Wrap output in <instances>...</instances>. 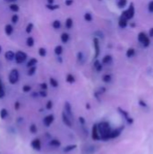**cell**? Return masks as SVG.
Instances as JSON below:
<instances>
[{
    "instance_id": "obj_12",
    "label": "cell",
    "mask_w": 153,
    "mask_h": 154,
    "mask_svg": "<svg viewBox=\"0 0 153 154\" xmlns=\"http://www.w3.org/2000/svg\"><path fill=\"white\" fill-rule=\"evenodd\" d=\"M31 147L33 149L34 151H41V142L40 141V139H33V141H32L31 142Z\"/></svg>"
},
{
    "instance_id": "obj_41",
    "label": "cell",
    "mask_w": 153,
    "mask_h": 154,
    "mask_svg": "<svg viewBox=\"0 0 153 154\" xmlns=\"http://www.w3.org/2000/svg\"><path fill=\"white\" fill-rule=\"evenodd\" d=\"M29 131H30L31 134H37V132H38V129H37V126H36L34 124H31V125H30V127H29Z\"/></svg>"
},
{
    "instance_id": "obj_57",
    "label": "cell",
    "mask_w": 153,
    "mask_h": 154,
    "mask_svg": "<svg viewBox=\"0 0 153 154\" xmlns=\"http://www.w3.org/2000/svg\"><path fill=\"white\" fill-rule=\"evenodd\" d=\"M6 2H9V3H15L17 0H5Z\"/></svg>"
},
{
    "instance_id": "obj_26",
    "label": "cell",
    "mask_w": 153,
    "mask_h": 154,
    "mask_svg": "<svg viewBox=\"0 0 153 154\" xmlns=\"http://www.w3.org/2000/svg\"><path fill=\"white\" fill-rule=\"evenodd\" d=\"M49 145L52 147H60V141L57 139H51L49 142Z\"/></svg>"
},
{
    "instance_id": "obj_32",
    "label": "cell",
    "mask_w": 153,
    "mask_h": 154,
    "mask_svg": "<svg viewBox=\"0 0 153 154\" xmlns=\"http://www.w3.org/2000/svg\"><path fill=\"white\" fill-rule=\"evenodd\" d=\"M102 80L104 83H110L112 81V76H111L110 74H104L102 77Z\"/></svg>"
},
{
    "instance_id": "obj_5",
    "label": "cell",
    "mask_w": 153,
    "mask_h": 154,
    "mask_svg": "<svg viewBox=\"0 0 153 154\" xmlns=\"http://www.w3.org/2000/svg\"><path fill=\"white\" fill-rule=\"evenodd\" d=\"M138 41L141 42V43H142V45H143L145 48L149 47L150 44V38L147 36V34L145 33H143V32H141V33H140L138 34Z\"/></svg>"
},
{
    "instance_id": "obj_35",
    "label": "cell",
    "mask_w": 153,
    "mask_h": 154,
    "mask_svg": "<svg viewBox=\"0 0 153 154\" xmlns=\"http://www.w3.org/2000/svg\"><path fill=\"white\" fill-rule=\"evenodd\" d=\"M37 70V67L36 66H33V67H30L28 68V70H27V75L28 76H33Z\"/></svg>"
},
{
    "instance_id": "obj_61",
    "label": "cell",
    "mask_w": 153,
    "mask_h": 154,
    "mask_svg": "<svg viewBox=\"0 0 153 154\" xmlns=\"http://www.w3.org/2000/svg\"><path fill=\"white\" fill-rule=\"evenodd\" d=\"M1 52H2V46L0 45V54H1Z\"/></svg>"
},
{
    "instance_id": "obj_60",
    "label": "cell",
    "mask_w": 153,
    "mask_h": 154,
    "mask_svg": "<svg viewBox=\"0 0 153 154\" xmlns=\"http://www.w3.org/2000/svg\"><path fill=\"white\" fill-rule=\"evenodd\" d=\"M131 27H135V24L131 23Z\"/></svg>"
},
{
    "instance_id": "obj_37",
    "label": "cell",
    "mask_w": 153,
    "mask_h": 154,
    "mask_svg": "<svg viewBox=\"0 0 153 154\" xmlns=\"http://www.w3.org/2000/svg\"><path fill=\"white\" fill-rule=\"evenodd\" d=\"M84 19H85V21H86V22H87V23L92 22V20H93V16H92L91 13L87 12L85 14H84Z\"/></svg>"
},
{
    "instance_id": "obj_42",
    "label": "cell",
    "mask_w": 153,
    "mask_h": 154,
    "mask_svg": "<svg viewBox=\"0 0 153 154\" xmlns=\"http://www.w3.org/2000/svg\"><path fill=\"white\" fill-rule=\"evenodd\" d=\"M33 23H29L27 24V26H26V28H25V32L27 34H31L32 31H33Z\"/></svg>"
},
{
    "instance_id": "obj_16",
    "label": "cell",
    "mask_w": 153,
    "mask_h": 154,
    "mask_svg": "<svg viewBox=\"0 0 153 154\" xmlns=\"http://www.w3.org/2000/svg\"><path fill=\"white\" fill-rule=\"evenodd\" d=\"M94 68L97 72H101L103 70V64L99 60H95L94 61Z\"/></svg>"
},
{
    "instance_id": "obj_55",
    "label": "cell",
    "mask_w": 153,
    "mask_h": 154,
    "mask_svg": "<svg viewBox=\"0 0 153 154\" xmlns=\"http://www.w3.org/2000/svg\"><path fill=\"white\" fill-rule=\"evenodd\" d=\"M149 36L150 37H153V28L150 29V31H149Z\"/></svg>"
},
{
    "instance_id": "obj_14",
    "label": "cell",
    "mask_w": 153,
    "mask_h": 154,
    "mask_svg": "<svg viewBox=\"0 0 153 154\" xmlns=\"http://www.w3.org/2000/svg\"><path fill=\"white\" fill-rule=\"evenodd\" d=\"M64 112L68 115V117H70L72 119L73 117V113H72V107H71V105L70 104V102H65L64 104Z\"/></svg>"
},
{
    "instance_id": "obj_11",
    "label": "cell",
    "mask_w": 153,
    "mask_h": 154,
    "mask_svg": "<svg viewBox=\"0 0 153 154\" xmlns=\"http://www.w3.org/2000/svg\"><path fill=\"white\" fill-rule=\"evenodd\" d=\"M54 115H46L45 117L43 118V124L46 126V127H50L51 125V124L54 122Z\"/></svg>"
},
{
    "instance_id": "obj_46",
    "label": "cell",
    "mask_w": 153,
    "mask_h": 154,
    "mask_svg": "<svg viewBox=\"0 0 153 154\" xmlns=\"http://www.w3.org/2000/svg\"><path fill=\"white\" fill-rule=\"evenodd\" d=\"M52 107H53V103H52L51 100H49L48 102L46 103V109L47 110H51Z\"/></svg>"
},
{
    "instance_id": "obj_21",
    "label": "cell",
    "mask_w": 153,
    "mask_h": 154,
    "mask_svg": "<svg viewBox=\"0 0 153 154\" xmlns=\"http://www.w3.org/2000/svg\"><path fill=\"white\" fill-rule=\"evenodd\" d=\"M65 27L68 30H70L73 27V19L71 17H68L65 21Z\"/></svg>"
},
{
    "instance_id": "obj_30",
    "label": "cell",
    "mask_w": 153,
    "mask_h": 154,
    "mask_svg": "<svg viewBox=\"0 0 153 154\" xmlns=\"http://www.w3.org/2000/svg\"><path fill=\"white\" fill-rule=\"evenodd\" d=\"M66 81L68 83H70V84H73V83H75L76 78H75V77L72 75V74L70 73V74H68L67 77H66Z\"/></svg>"
},
{
    "instance_id": "obj_9",
    "label": "cell",
    "mask_w": 153,
    "mask_h": 154,
    "mask_svg": "<svg viewBox=\"0 0 153 154\" xmlns=\"http://www.w3.org/2000/svg\"><path fill=\"white\" fill-rule=\"evenodd\" d=\"M91 137L94 141H100V135L97 129V124H95L92 126V131H91Z\"/></svg>"
},
{
    "instance_id": "obj_33",
    "label": "cell",
    "mask_w": 153,
    "mask_h": 154,
    "mask_svg": "<svg viewBox=\"0 0 153 154\" xmlns=\"http://www.w3.org/2000/svg\"><path fill=\"white\" fill-rule=\"evenodd\" d=\"M50 85L52 88H58L59 87V81L54 78H50Z\"/></svg>"
},
{
    "instance_id": "obj_20",
    "label": "cell",
    "mask_w": 153,
    "mask_h": 154,
    "mask_svg": "<svg viewBox=\"0 0 153 154\" xmlns=\"http://www.w3.org/2000/svg\"><path fill=\"white\" fill-rule=\"evenodd\" d=\"M112 61H113V57H112V55H105V56H104V58L102 59V64L103 65H108V64H110L111 62H112Z\"/></svg>"
},
{
    "instance_id": "obj_22",
    "label": "cell",
    "mask_w": 153,
    "mask_h": 154,
    "mask_svg": "<svg viewBox=\"0 0 153 154\" xmlns=\"http://www.w3.org/2000/svg\"><path fill=\"white\" fill-rule=\"evenodd\" d=\"M77 147V144H70V145H68V146H66L65 148H63V151L64 152H70V151H74L75 149Z\"/></svg>"
},
{
    "instance_id": "obj_28",
    "label": "cell",
    "mask_w": 153,
    "mask_h": 154,
    "mask_svg": "<svg viewBox=\"0 0 153 154\" xmlns=\"http://www.w3.org/2000/svg\"><path fill=\"white\" fill-rule=\"evenodd\" d=\"M8 116V111L6 108H2L0 110V118L5 120Z\"/></svg>"
},
{
    "instance_id": "obj_44",
    "label": "cell",
    "mask_w": 153,
    "mask_h": 154,
    "mask_svg": "<svg viewBox=\"0 0 153 154\" xmlns=\"http://www.w3.org/2000/svg\"><path fill=\"white\" fill-rule=\"evenodd\" d=\"M31 90H32V87L30 85H24L23 87V92H24V93H29V92H31Z\"/></svg>"
},
{
    "instance_id": "obj_18",
    "label": "cell",
    "mask_w": 153,
    "mask_h": 154,
    "mask_svg": "<svg viewBox=\"0 0 153 154\" xmlns=\"http://www.w3.org/2000/svg\"><path fill=\"white\" fill-rule=\"evenodd\" d=\"M14 52L13 51H7L6 53H5V58L6 60L8 61H13L14 60Z\"/></svg>"
},
{
    "instance_id": "obj_56",
    "label": "cell",
    "mask_w": 153,
    "mask_h": 154,
    "mask_svg": "<svg viewBox=\"0 0 153 154\" xmlns=\"http://www.w3.org/2000/svg\"><path fill=\"white\" fill-rule=\"evenodd\" d=\"M38 95H39V93H37V92H33L32 94V97H38Z\"/></svg>"
},
{
    "instance_id": "obj_17",
    "label": "cell",
    "mask_w": 153,
    "mask_h": 154,
    "mask_svg": "<svg viewBox=\"0 0 153 154\" xmlns=\"http://www.w3.org/2000/svg\"><path fill=\"white\" fill-rule=\"evenodd\" d=\"M14 33V26L10 24H7L6 26H5V34H6L7 36L12 35Z\"/></svg>"
},
{
    "instance_id": "obj_36",
    "label": "cell",
    "mask_w": 153,
    "mask_h": 154,
    "mask_svg": "<svg viewBox=\"0 0 153 154\" xmlns=\"http://www.w3.org/2000/svg\"><path fill=\"white\" fill-rule=\"evenodd\" d=\"M134 55H135V50L133 48H130V49H128L127 51H126V57L127 58H131Z\"/></svg>"
},
{
    "instance_id": "obj_29",
    "label": "cell",
    "mask_w": 153,
    "mask_h": 154,
    "mask_svg": "<svg viewBox=\"0 0 153 154\" xmlns=\"http://www.w3.org/2000/svg\"><path fill=\"white\" fill-rule=\"evenodd\" d=\"M51 25H52V27H53V29L59 30V29H60V27H61V22H60V20H55V21H53V22H52Z\"/></svg>"
},
{
    "instance_id": "obj_62",
    "label": "cell",
    "mask_w": 153,
    "mask_h": 154,
    "mask_svg": "<svg viewBox=\"0 0 153 154\" xmlns=\"http://www.w3.org/2000/svg\"><path fill=\"white\" fill-rule=\"evenodd\" d=\"M98 1H102V0H98Z\"/></svg>"
},
{
    "instance_id": "obj_8",
    "label": "cell",
    "mask_w": 153,
    "mask_h": 154,
    "mask_svg": "<svg viewBox=\"0 0 153 154\" xmlns=\"http://www.w3.org/2000/svg\"><path fill=\"white\" fill-rule=\"evenodd\" d=\"M124 129V126L122 125L118 127V128H115V129H112V131H111V134H110V140L111 139H115V138H117L121 135V134H122V132L123 131Z\"/></svg>"
},
{
    "instance_id": "obj_54",
    "label": "cell",
    "mask_w": 153,
    "mask_h": 154,
    "mask_svg": "<svg viewBox=\"0 0 153 154\" xmlns=\"http://www.w3.org/2000/svg\"><path fill=\"white\" fill-rule=\"evenodd\" d=\"M57 61L59 62V63H62L63 62V61H62V58L60 57V56H57Z\"/></svg>"
},
{
    "instance_id": "obj_24",
    "label": "cell",
    "mask_w": 153,
    "mask_h": 154,
    "mask_svg": "<svg viewBox=\"0 0 153 154\" xmlns=\"http://www.w3.org/2000/svg\"><path fill=\"white\" fill-rule=\"evenodd\" d=\"M37 63H38V61H37L36 58H31V59L28 61L26 66H27V68H30V67H33V66H36Z\"/></svg>"
},
{
    "instance_id": "obj_7",
    "label": "cell",
    "mask_w": 153,
    "mask_h": 154,
    "mask_svg": "<svg viewBox=\"0 0 153 154\" xmlns=\"http://www.w3.org/2000/svg\"><path fill=\"white\" fill-rule=\"evenodd\" d=\"M117 111H118L119 114H121V115H123V117L126 120V122H127L129 124H133V119L129 115V113L127 112V111L123 110V108H121V107H118V108H117Z\"/></svg>"
},
{
    "instance_id": "obj_3",
    "label": "cell",
    "mask_w": 153,
    "mask_h": 154,
    "mask_svg": "<svg viewBox=\"0 0 153 154\" xmlns=\"http://www.w3.org/2000/svg\"><path fill=\"white\" fill-rule=\"evenodd\" d=\"M27 54L23 51H17L14 54V61L16 64H23V63L27 60Z\"/></svg>"
},
{
    "instance_id": "obj_59",
    "label": "cell",
    "mask_w": 153,
    "mask_h": 154,
    "mask_svg": "<svg viewBox=\"0 0 153 154\" xmlns=\"http://www.w3.org/2000/svg\"><path fill=\"white\" fill-rule=\"evenodd\" d=\"M86 108H87V109H90V108H91L90 104H87V105H86Z\"/></svg>"
},
{
    "instance_id": "obj_53",
    "label": "cell",
    "mask_w": 153,
    "mask_h": 154,
    "mask_svg": "<svg viewBox=\"0 0 153 154\" xmlns=\"http://www.w3.org/2000/svg\"><path fill=\"white\" fill-rule=\"evenodd\" d=\"M20 105H21L20 103L18 102V101H16V102L14 103V109H15V110H18V109L20 108Z\"/></svg>"
},
{
    "instance_id": "obj_6",
    "label": "cell",
    "mask_w": 153,
    "mask_h": 154,
    "mask_svg": "<svg viewBox=\"0 0 153 154\" xmlns=\"http://www.w3.org/2000/svg\"><path fill=\"white\" fill-rule=\"evenodd\" d=\"M93 45H94V50H95V55H94V59L97 60L98 56L100 55V42L99 39L97 37H94L93 39Z\"/></svg>"
},
{
    "instance_id": "obj_23",
    "label": "cell",
    "mask_w": 153,
    "mask_h": 154,
    "mask_svg": "<svg viewBox=\"0 0 153 154\" xmlns=\"http://www.w3.org/2000/svg\"><path fill=\"white\" fill-rule=\"evenodd\" d=\"M9 9L11 10L12 12H14V14H16L19 10H20V7L17 4H15V3H12L11 5L9 6Z\"/></svg>"
},
{
    "instance_id": "obj_2",
    "label": "cell",
    "mask_w": 153,
    "mask_h": 154,
    "mask_svg": "<svg viewBox=\"0 0 153 154\" xmlns=\"http://www.w3.org/2000/svg\"><path fill=\"white\" fill-rule=\"evenodd\" d=\"M20 79V73L17 68H12L8 75V81L11 85H15Z\"/></svg>"
},
{
    "instance_id": "obj_48",
    "label": "cell",
    "mask_w": 153,
    "mask_h": 154,
    "mask_svg": "<svg viewBox=\"0 0 153 154\" xmlns=\"http://www.w3.org/2000/svg\"><path fill=\"white\" fill-rule=\"evenodd\" d=\"M39 95L41 97H46L48 95V93H47V90H41L39 92Z\"/></svg>"
},
{
    "instance_id": "obj_13",
    "label": "cell",
    "mask_w": 153,
    "mask_h": 154,
    "mask_svg": "<svg viewBox=\"0 0 153 154\" xmlns=\"http://www.w3.org/2000/svg\"><path fill=\"white\" fill-rule=\"evenodd\" d=\"M96 146L91 145V144H88L87 146H85L83 148V153L84 154H93L96 152Z\"/></svg>"
},
{
    "instance_id": "obj_39",
    "label": "cell",
    "mask_w": 153,
    "mask_h": 154,
    "mask_svg": "<svg viewBox=\"0 0 153 154\" xmlns=\"http://www.w3.org/2000/svg\"><path fill=\"white\" fill-rule=\"evenodd\" d=\"M77 61L80 63V64H83L84 63V54H83V52L79 51V52H77Z\"/></svg>"
},
{
    "instance_id": "obj_25",
    "label": "cell",
    "mask_w": 153,
    "mask_h": 154,
    "mask_svg": "<svg viewBox=\"0 0 153 154\" xmlns=\"http://www.w3.org/2000/svg\"><path fill=\"white\" fill-rule=\"evenodd\" d=\"M63 52V47L61 45H57L55 48H54V53L57 55V56H60Z\"/></svg>"
},
{
    "instance_id": "obj_50",
    "label": "cell",
    "mask_w": 153,
    "mask_h": 154,
    "mask_svg": "<svg viewBox=\"0 0 153 154\" xmlns=\"http://www.w3.org/2000/svg\"><path fill=\"white\" fill-rule=\"evenodd\" d=\"M74 0H65V5L67 7H70L71 5H73Z\"/></svg>"
},
{
    "instance_id": "obj_38",
    "label": "cell",
    "mask_w": 153,
    "mask_h": 154,
    "mask_svg": "<svg viewBox=\"0 0 153 154\" xmlns=\"http://www.w3.org/2000/svg\"><path fill=\"white\" fill-rule=\"evenodd\" d=\"M38 53L41 58H44L47 55V51H46L45 48L41 47V48H39V50H38Z\"/></svg>"
},
{
    "instance_id": "obj_45",
    "label": "cell",
    "mask_w": 153,
    "mask_h": 154,
    "mask_svg": "<svg viewBox=\"0 0 153 154\" xmlns=\"http://www.w3.org/2000/svg\"><path fill=\"white\" fill-rule=\"evenodd\" d=\"M95 37H97V38H104V34L102 33L101 31H97V32H95Z\"/></svg>"
},
{
    "instance_id": "obj_34",
    "label": "cell",
    "mask_w": 153,
    "mask_h": 154,
    "mask_svg": "<svg viewBox=\"0 0 153 154\" xmlns=\"http://www.w3.org/2000/svg\"><path fill=\"white\" fill-rule=\"evenodd\" d=\"M116 5L118 8H123L126 7V5H127V0H117Z\"/></svg>"
},
{
    "instance_id": "obj_40",
    "label": "cell",
    "mask_w": 153,
    "mask_h": 154,
    "mask_svg": "<svg viewBox=\"0 0 153 154\" xmlns=\"http://www.w3.org/2000/svg\"><path fill=\"white\" fill-rule=\"evenodd\" d=\"M5 95H6V91H5L3 83L1 81V79H0V98H4Z\"/></svg>"
},
{
    "instance_id": "obj_4",
    "label": "cell",
    "mask_w": 153,
    "mask_h": 154,
    "mask_svg": "<svg viewBox=\"0 0 153 154\" xmlns=\"http://www.w3.org/2000/svg\"><path fill=\"white\" fill-rule=\"evenodd\" d=\"M134 14H135V8H134V4L133 3H131L130 6H129V8L127 10H125V11H123L122 13L123 16H124L126 19L128 20H131L133 19L134 17Z\"/></svg>"
},
{
    "instance_id": "obj_58",
    "label": "cell",
    "mask_w": 153,
    "mask_h": 154,
    "mask_svg": "<svg viewBox=\"0 0 153 154\" xmlns=\"http://www.w3.org/2000/svg\"><path fill=\"white\" fill-rule=\"evenodd\" d=\"M48 4H54V0H47Z\"/></svg>"
},
{
    "instance_id": "obj_27",
    "label": "cell",
    "mask_w": 153,
    "mask_h": 154,
    "mask_svg": "<svg viewBox=\"0 0 153 154\" xmlns=\"http://www.w3.org/2000/svg\"><path fill=\"white\" fill-rule=\"evenodd\" d=\"M46 8L51 10V11H54L60 8V5H54V4H47L46 5Z\"/></svg>"
},
{
    "instance_id": "obj_19",
    "label": "cell",
    "mask_w": 153,
    "mask_h": 154,
    "mask_svg": "<svg viewBox=\"0 0 153 154\" xmlns=\"http://www.w3.org/2000/svg\"><path fill=\"white\" fill-rule=\"evenodd\" d=\"M70 34H68V33H66V32H64V33H62L61 35H60V41L63 44H66L68 42V41H70Z\"/></svg>"
},
{
    "instance_id": "obj_52",
    "label": "cell",
    "mask_w": 153,
    "mask_h": 154,
    "mask_svg": "<svg viewBox=\"0 0 153 154\" xmlns=\"http://www.w3.org/2000/svg\"><path fill=\"white\" fill-rule=\"evenodd\" d=\"M139 104H140V105L141 107H147V104L144 102L143 100H140L139 101Z\"/></svg>"
},
{
    "instance_id": "obj_51",
    "label": "cell",
    "mask_w": 153,
    "mask_h": 154,
    "mask_svg": "<svg viewBox=\"0 0 153 154\" xmlns=\"http://www.w3.org/2000/svg\"><path fill=\"white\" fill-rule=\"evenodd\" d=\"M78 121H79V124H80V125H85V124H86V120H85V118L84 117H79L78 118Z\"/></svg>"
},
{
    "instance_id": "obj_31",
    "label": "cell",
    "mask_w": 153,
    "mask_h": 154,
    "mask_svg": "<svg viewBox=\"0 0 153 154\" xmlns=\"http://www.w3.org/2000/svg\"><path fill=\"white\" fill-rule=\"evenodd\" d=\"M34 39L33 37L32 36H29L27 37V39H26V45H27V47H33L34 45Z\"/></svg>"
},
{
    "instance_id": "obj_49",
    "label": "cell",
    "mask_w": 153,
    "mask_h": 154,
    "mask_svg": "<svg viewBox=\"0 0 153 154\" xmlns=\"http://www.w3.org/2000/svg\"><path fill=\"white\" fill-rule=\"evenodd\" d=\"M148 10H149L150 13H153V0L150 1L149 3V5H148Z\"/></svg>"
},
{
    "instance_id": "obj_47",
    "label": "cell",
    "mask_w": 153,
    "mask_h": 154,
    "mask_svg": "<svg viewBox=\"0 0 153 154\" xmlns=\"http://www.w3.org/2000/svg\"><path fill=\"white\" fill-rule=\"evenodd\" d=\"M40 88H41V90H47L48 89V84L45 83V82H43L40 84Z\"/></svg>"
},
{
    "instance_id": "obj_43",
    "label": "cell",
    "mask_w": 153,
    "mask_h": 154,
    "mask_svg": "<svg viewBox=\"0 0 153 154\" xmlns=\"http://www.w3.org/2000/svg\"><path fill=\"white\" fill-rule=\"evenodd\" d=\"M18 21H19V16H18V14H14L12 15V17H11V22L13 24H17L18 23Z\"/></svg>"
},
{
    "instance_id": "obj_10",
    "label": "cell",
    "mask_w": 153,
    "mask_h": 154,
    "mask_svg": "<svg viewBox=\"0 0 153 154\" xmlns=\"http://www.w3.org/2000/svg\"><path fill=\"white\" fill-rule=\"evenodd\" d=\"M61 118H62V122H63V124H64L66 126L68 127H72V119L70 117H68V115L63 111L62 114H61Z\"/></svg>"
},
{
    "instance_id": "obj_1",
    "label": "cell",
    "mask_w": 153,
    "mask_h": 154,
    "mask_svg": "<svg viewBox=\"0 0 153 154\" xmlns=\"http://www.w3.org/2000/svg\"><path fill=\"white\" fill-rule=\"evenodd\" d=\"M97 129L100 135V139L104 141L110 140V134L111 131H112V128H111V125L108 122H100L99 124H97Z\"/></svg>"
},
{
    "instance_id": "obj_15",
    "label": "cell",
    "mask_w": 153,
    "mask_h": 154,
    "mask_svg": "<svg viewBox=\"0 0 153 154\" xmlns=\"http://www.w3.org/2000/svg\"><path fill=\"white\" fill-rule=\"evenodd\" d=\"M128 19H126L124 16H123V15H121L120 18H119V21H118V25H119V27L121 28H126L127 27V25H128Z\"/></svg>"
}]
</instances>
